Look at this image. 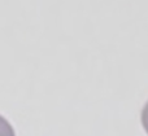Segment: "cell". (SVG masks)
<instances>
[{
  "label": "cell",
  "instance_id": "6da1fadb",
  "mask_svg": "<svg viewBox=\"0 0 148 136\" xmlns=\"http://www.w3.org/2000/svg\"><path fill=\"white\" fill-rule=\"evenodd\" d=\"M0 136H14V131H13L12 126L1 116H0Z\"/></svg>",
  "mask_w": 148,
  "mask_h": 136
},
{
  "label": "cell",
  "instance_id": "7a4b0ae2",
  "mask_svg": "<svg viewBox=\"0 0 148 136\" xmlns=\"http://www.w3.org/2000/svg\"><path fill=\"white\" fill-rule=\"evenodd\" d=\"M142 124H143V129H144V131L147 132V135H148V101H147V104L144 105V108H143V110H142Z\"/></svg>",
  "mask_w": 148,
  "mask_h": 136
}]
</instances>
